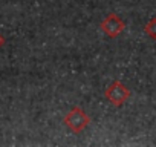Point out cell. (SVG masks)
<instances>
[{
	"label": "cell",
	"instance_id": "cell-3",
	"mask_svg": "<svg viewBox=\"0 0 156 147\" xmlns=\"http://www.w3.org/2000/svg\"><path fill=\"white\" fill-rule=\"evenodd\" d=\"M100 28H101V31H103L107 37L115 38V37H118V35L124 31L126 23H124V20H121L115 13H112V14H109V16L100 23Z\"/></svg>",
	"mask_w": 156,
	"mask_h": 147
},
{
	"label": "cell",
	"instance_id": "cell-1",
	"mask_svg": "<svg viewBox=\"0 0 156 147\" xmlns=\"http://www.w3.org/2000/svg\"><path fill=\"white\" fill-rule=\"evenodd\" d=\"M63 123L69 130L73 133H81L89 124H90V117L81 109L80 106H73L63 118Z\"/></svg>",
	"mask_w": 156,
	"mask_h": 147
},
{
	"label": "cell",
	"instance_id": "cell-5",
	"mask_svg": "<svg viewBox=\"0 0 156 147\" xmlns=\"http://www.w3.org/2000/svg\"><path fill=\"white\" fill-rule=\"evenodd\" d=\"M3 45H5V37H3L2 34H0V48H2Z\"/></svg>",
	"mask_w": 156,
	"mask_h": 147
},
{
	"label": "cell",
	"instance_id": "cell-2",
	"mask_svg": "<svg viewBox=\"0 0 156 147\" xmlns=\"http://www.w3.org/2000/svg\"><path fill=\"white\" fill-rule=\"evenodd\" d=\"M130 89L121 81V80H115V81H112L107 88H106V91H104V98L110 103V104H113L115 107H121V106H124L126 104V101L130 98Z\"/></svg>",
	"mask_w": 156,
	"mask_h": 147
},
{
	"label": "cell",
	"instance_id": "cell-4",
	"mask_svg": "<svg viewBox=\"0 0 156 147\" xmlns=\"http://www.w3.org/2000/svg\"><path fill=\"white\" fill-rule=\"evenodd\" d=\"M144 32H145L150 38L156 40V17H153V19L148 20V23L144 26Z\"/></svg>",
	"mask_w": 156,
	"mask_h": 147
}]
</instances>
